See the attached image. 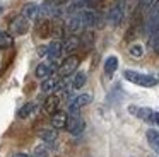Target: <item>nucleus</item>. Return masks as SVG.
Returning a JSON list of instances; mask_svg holds the SVG:
<instances>
[{"instance_id":"obj_1","label":"nucleus","mask_w":159,"mask_h":157,"mask_svg":"<svg viewBox=\"0 0 159 157\" xmlns=\"http://www.w3.org/2000/svg\"><path fill=\"white\" fill-rule=\"evenodd\" d=\"M123 77L127 78L128 82H132V84H135V85H140V87H154L159 82L157 78L152 77V75L140 74V72H135V70H125Z\"/></svg>"},{"instance_id":"obj_2","label":"nucleus","mask_w":159,"mask_h":157,"mask_svg":"<svg viewBox=\"0 0 159 157\" xmlns=\"http://www.w3.org/2000/svg\"><path fill=\"white\" fill-rule=\"evenodd\" d=\"M144 27L149 36L154 34L156 29L159 27V0H154V3L147 9V19H145Z\"/></svg>"},{"instance_id":"obj_3","label":"nucleus","mask_w":159,"mask_h":157,"mask_svg":"<svg viewBox=\"0 0 159 157\" xmlns=\"http://www.w3.org/2000/svg\"><path fill=\"white\" fill-rule=\"evenodd\" d=\"M125 12H127V5H125V0H116V2L111 5L110 12H108V22L111 26H118V24L123 20Z\"/></svg>"},{"instance_id":"obj_4","label":"nucleus","mask_w":159,"mask_h":157,"mask_svg":"<svg viewBox=\"0 0 159 157\" xmlns=\"http://www.w3.org/2000/svg\"><path fill=\"white\" fill-rule=\"evenodd\" d=\"M79 63H80V58L77 56V55H69V56L62 61V65L58 67V75L60 77H69V75H72L74 72L77 70Z\"/></svg>"},{"instance_id":"obj_5","label":"nucleus","mask_w":159,"mask_h":157,"mask_svg":"<svg viewBox=\"0 0 159 157\" xmlns=\"http://www.w3.org/2000/svg\"><path fill=\"white\" fill-rule=\"evenodd\" d=\"M28 31H29V20L24 16L14 17L9 24V34H12V36H22Z\"/></svg>"},{"instance_id":"obj_6","label":"nucleus","mask_w":159,"mask_h":157,"mask_svg":"<svg viewBox=\"0 0 159 157\" xmlns=\"http://www.w3.org/2000/svg\"><path fill=\"white\" fill-rule=\"evenodd\" d=\"M65 128H67V132L72 133V135H80V133L84 132V128H86V121H84L79 114H69Z\"/></svg>"},{"instance_id":"obj_7","label":"nucleus","mask_w":159,"mask_h":157,"mask_svg":"<svg viewBox=\"0 0 159 157\" xmlns=\"http://www.w3.org/2000/svg\"><path fill=\"white\" fill-rule=\"evenodd\" d=\"M91 101H93V96H91L89 92H84V94L75 96V97H74V101L69 104L70 114H77V111H79L80 108H84V106L91 104Z\"/></svg>"},{"instance_id":"obj_8","label":"nucleus","mask_w":159,"mask_h":157,"mask_svg":"<svg viewBox=\"0 0 159 157\" xmlns=\"http://www.w3.org/2000/svg\"><path fill=\"white\" fill-rule=\"evenodd\" d=\"M62 87H63V82L58 77H46L41 82V92H45V94H55Z\"/></svg>"},{"instance_id":"obj_9","label":"nucleus","mask_w":159,"mask_h":157,"mask_svg":"<svg viewBox=\"0 0 159 157\" xmlns=\"http://www.w3.org/2000/svg\"><path fill=\"white\" fill-rule=\"evenodd\" d=\"M79 16H80V20H82V24H84V27H96L98 24H99V14L96 12V10H80L79 12Z\"/></svg>"},{"instance_id":"obj_10","label":"nucleus","mask_w":159,"mask_h":157,"mask_svg":"<svg viewBox=\"0 0 159 157\" xmlns=\"http://www.w3.org/2000/svg\"><path fill=\"white\" fill-rule=\"evenodd\" d=\"M84 29H86V27H84L82 20H80L79 12L74 14V16L65 22V31H67V33H70V34H75V36H77V34H79L80 31H84Z\"/></svg>"},{"instance_id":"obj_11","label":"nucleus","mask_w":159,"mask_h":157,"mask_svg":"<svg viewBox=\"0 0 159 157\" xmlns=\"http://www.w3.org/2000/svg\"><path fill=\"white\" fill-rule=\"evenodd\" d=\"M128 111H130L134 116L140 118L142 121L152 123V118H154V111H152L151 108H139V106H128Z\"/></svg>"},{"instance_id":"obj_12","label":"nucleus","mask_w":159,"mask_h":157,"mask_svg":"<svg viewBox=\"0 0 159 157\" xmlns=\"http://www.w3.org/2000/svg\"><path fill=\"white\" fill-rule=\"evenodd\" d=\"M63 55V43L60 39H55L46 46V56L52 61H55L57 58H60Z\"/></svg>"},{"instance_id":"obj_13","label":"nucleus","mask_w":159,"mask_h":157,"mask_svg":"<svg viewBox=\"0 0 159 157\" xmlns=\"http://www.w3.org/2000/svg\"><path fill=\"white\" fill-rule=\"evenodd\" d=\"M55 70H58V65H57L55 61H52V63H39L38 67H36V70H34V75L38 78H46V77H50Z\"/></svg>"},{"instance_id":"obj_14","label":"nucleus","mask_w":159,"mask_h":157,"mask_svg":"<svg viewBox=\"0 0 159 157\" xmlns=\"http://www.w3.org/2000/svg\"><path fill=\"white\" fill-rule=\"evenodd\" d=\"M62 43H63V53L72 55L74 51L80 46V38L75 36V34H69V36L65 38V41H62Z\"/></svg>"},{"instance_id":"obj_15","label":"nucleus","mask_w":159,"mask_h":157,"mask_svg":"<svg viewBox=\"0 0 159 157\" xmlns=\"http://www.w3.org/2000/svg\"><path fill=\"white\" fill-rule=\"evenodd\" d=\"M58 106H60V96L57 94H50L45 99V102H43V109L48 114H53L55 111H58Z\"/></svg>"},{"instance_id":"obj_16","label":"nucleus","mask_w":159,"mask_h":157,"mask_svg":"<svg viewBox=\"0 0 159 157\" xmlns=\"http://www.w3.org/2000/svg\"><path fill=\"white\" fill-rule=\"evenodd\" d=\"M65 22H63L60 17H53L52 20V36H55L57 39H62L65 36Z\"/></svg>"},{"instance_id":"obj_17","label":"nucleus","mask_w":159,"mask_h":157,"mask_svg":"<svg viewBox=\"0 0 159 157\" xmlns=\"http://www.w3.org/2000/svg\"><path fill=\"white\" fill-rule=\"evenodd\" d=\"M67 119H69V114H67L65 111H55L52 114V126H53V128H57V130L65 128Z\"/></svg>"},{"instance_id":"obj_18","label":"nucleus","mask_w":159,"mask_h":157,"mask_svg":"<svg viewBox=\"0 0 159 157\" xmlns=\"http://www.w3.org/2000/svg\"><path fill=\"white\" fill-rule=\"evenodd\" d=\"M145 137H147V143H149V147H151V149L154 150L156 154H159V130L149 128V130H147V133H145Z\"/></svg>"},{"instance_id":"obj_19","label":"nucleus","mask_w":159,"mask_h":157,"mask_svg":"<svg viewBox=\"0 0 159 157\" xmlns=\"http://www.w3.org/2000/svg\"><path fill=\"white\" fill-rule=\"evenodd\" d=\"M38 9H39V7L36 5L34 2H29V3H26V5L22 7V14H21V16H24L28 20L36 19V17H38Z\"/></svg>"},{"instance_id":"obj_20","label":"nucleus","mask_w":159,"mask_h":157,"mask_svg":"<svg viewBox=\"0 0 159 157\" xmlns=\"http://www.w3.org/2000/svg\"><path fill=\"white\" fill-rule=\"evenodd\" d=\"M118 68V58L115 56V55H111V56H108L106 60H104V74L108 75V77H111V75L116 72Z\"/></svg>"},{"instance_id":"obj_21","label":"nucleus","mask_w":159,"mask_h":157,"mask_svg":"<svg viewBox=\"0 0 159 157\" xmlns=\"http://www.w3.org/2000/svg\"><path fill=\"white\" fill-rule=\"evenodd\" d=\"M57 137H58V132H57V128H53V126L52 128H45V130L39 132V138L46 143H53L57 140Z\"/></svg>"},{"instance_id":"obj_22","label":"nucleus","mask_w":159,"mask_h":157,"mask_svg":"<svg viewBox=\"0 0 159 157\" xmlns=\"http://www.w3.org/2000/svg\"><path fill=\"white\" fill-rule=\"evenodd\" d=\"M52 34V20L50 19H43L38 24V36L39 38H48Z\"/></svg>"},{"instance_id":"obj_23","label":"nucleus","mask_w":159,"mask_h":157,"mask_svg":"<svg viewBox=\"0 0 159 157\" xmlns=\"http://www.w3.org/2000/svg\"><path fill=\"white\" fill-rule=\"evenodd\" d=\"M36 109V104L34 102H26L24 106H21V109L17 111V116L21 119H26V118H29V116L33 114V111Z\"/></svg>"},{"instance_id":"obj_24","label":"nucleus","mask_w":159,"mask_h":157,"mask_svg":"<svg viewBox=\"0 0 159 157\" xmlns=\"http://www.w3.org/2000/svg\"><path fill=\"white\" fill-rule=\"evenodd\" d=\"M14 44V36L9 33H4V31H0V50H7Z\"/></svg>"},{"instance_id":"obj_25","label":"nucleus","mask_w":159,"mask_h":157,"mask_svg":"<svg viewBox=\"0 0 159 157\" xmlns=\"http://www.w3.org/2000/svg\"><path fill=\"white\" fill-rule=\"evenodd\" d=\"M86 82H87V74H86V72H77V74L74 75V80H72V89L84 87Z\"/></svg>"},{"instance_id":"obj_26","label":"nucleus","mask_w":159,"mask_h":157,"mask_svg":"<svg viewBox=\"0 0 159 157\" xmlns=\"http://www.w3.org/2000/svg\"><path fill=\"white\" fill-rule=\"evenodd\" d=\"M128 53H130V56H134V58H140L142 55H144V48L140 46V44H132L130 48H128Z\"/></svg>"},{"instance_id":"obj_27","label":"nucleus","mask_w":159,"mask_h":157,"mask_svg":"<svg viewBox=\"0 0 159 157\" xmlns=\"http://www.w3.org/2000/svg\"><path fill=\"white\" fill-rule=\"evenodd\" d=\"M151 48H152V51L154 53H159V27L156 29V33L154 34H151Z\"/></svg>"},{"instance_id":"obj_28","label":"nucleus","mask_w":159,"mask_h":157,"mask_svg":"<svg viewBox=\"0 0 159 157\" xmlns=\"http://www.w3.org/2000/svg\"><path fill=\"white\" fill-rule=\"evenodd\" d=\"M33 157H48V152H46L45 147H36L34 149V155Z\"/></svg>"},{"instance_id":"obj_29","label":"nucleus","mask_w":159,"mask_h":157,"mask_svg":"<svg viewBox=\"0 0 159 157\" xmlns=\"http://www.w3.org/2000/svg\"><path fill=\"white\" fill-rule=\"evenodd\" d=\"M152 3H154V0H139V9H140V10H147Z\"/></svg>"},{"instance_id":"obj_30","label":"nucleus","mask_w":159,"mask_h":157,"mask_svg":"<svg viewBox=\"0 0 159 157\" xmlns=\"http://www.w3.org/2000/svg\"><path fill=\"white\" fill-rule=\"evenodd\" d=\"M70 0H53V3H55L57 7H60V5H65V3H69Z\"/></svg>"},{"instance_id":"obj_31","label":"nucleus","mask_w":159,"mask_h":157,"mask_svg":"<svg viewBox=\"0 0 159 157\" xmlns=\"http://www.w3.org/2000/svg\"><path fill=\"white\" fill-rule=\"evenodd\" d=\"M38 55H39V56H45V55H46V46L38 48Z\"/></svg>"},{"instance_id":"obj_32","label":"nucleus","mask_w":159,"mask_h":157,"mask_svg":"<svg viewBox=\"0 0 159 157\" xmlns=\"http://www.w3.org/2000/svg\"><path fill=\"white\" fill-rule=\"evenodd\" d=\"M103 0H86V3H89V5H98V3H101Z\"/></svg>"},{"instance_id":"obj_33","label":"nucleus","mask_w":159,"mask_h":157,"mask_svg":"<svg viewBox=\"0 0 159 157\" xmlns=\"http://www.w3.org/2000/svg\"><path fill=\"white\" fill-rule=\"evenodd\" d=\"M12 157H31L29 154H26V152H17V154H14Z\"/></svg>"},{"instance_id":"obj_34","label":"nucleus","mask_w":159,"mask_h":157,"mask_svg":"<svg viewBox=\"0 0 159 157\" xmlns=\"http://www.w3.org/2000/svg\"><path fill=\"white\" fill-rule=\"evenodd\" d=\"M152 123H156V125L159 126V113H154V118H152Z\"/></svg>"},{"instance_id":"obj_35","label":"nucleus","mask_w":159,"mask_h":157,"mask_svg":"<svg viewBox=\"0 0 159 157\" xmlns=\"http://www.w3.org/2000/svg\"><path fill=\"white\" fill-rule=\"evenodd\" d=\"M2 12H4V9H2V7H0V14H2Z\"/></svg>"}]
</instances>
